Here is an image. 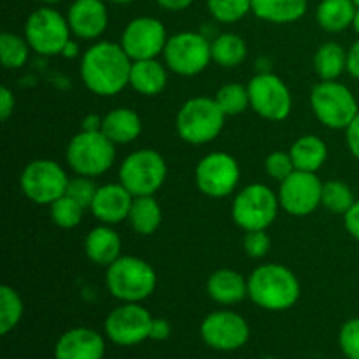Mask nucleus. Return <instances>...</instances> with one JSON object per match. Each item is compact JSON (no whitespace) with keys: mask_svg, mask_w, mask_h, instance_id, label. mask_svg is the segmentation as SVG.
Returning a JSON list of instances; mask_svg holds the SVG:
<instances>
[{"mask_svg":"<svg viewBox=\"0 0 359 359\" xmlns=\"http://www.w3.org/2000/svg\"><path fill=\"white\" fill-rule=\"evenodd\" d=\"M132 63L121 44L100 41L88 48L81 58V79L91 93L112 97L130 84Z\"/></svg>","mask_w":359,"mask_h":359,"instance_id":"f257e3e1","label":"nucleus"},{"mask_svg":"<svg viewBox=\"0 0 359 359\" xmlns=\"http://www.w3.org/2000/svg\"><path fill=\"white\" fill-rule=\"evenodd\" d=\"M248 287L252 304L270 312L287 311L300 298L298 277L287 266L277 263L258 266L249 276Z\"/></svg>","mask_w":359,"mask_h":359,"instance_id":"f03ea898","label":"nucleus"},{"mask_svg":"<svg viewBox=\"0 0 359 359\" xmlns=\"http://www.w3.org/2000/svg\"><path fill=\"white\" fill-rule=\"evenodd\" d=\"M156 284L153 266L137 256H119L105 272L107 291L123 304H140L154 293Z\"/></svg>","mask_w":359,"mask_h":359,"instance_id":"7ed1b4c3","label":"nucleus"},{"mask_svg":"<svg viewBox=\"0 0 359 359\" xmlns=\"http://www.w3.org/2000/svg\"><path fill=\"white\" fill-rule=\"evenodd\" d=\"M224 114L217 102L209 97L189 98L175 116V130L184 142L193 146L212 142L224 128Z\"/></svg>","mask_w":359,"mask_h":359,"instance_id":"20e7f679","label":"nucleus"},{"mask_svg":"<svg viewBox=\"0 0 359 359\" xmlns=\"http://www.w3.org/2000/svg\"><path fill=\"white\" fill-rule=\"evenodd\" d=\"M67 163L77 175L98 177L112 167L116 160V144L104 132H83L67 146Z\"/></svg>","mask_w":359,"mask_h":359,"instance_id":"39448f33","label":"nucleus"},{"mask_svg":"<svg viewBox=\"0 0 359 359\" xmlns=\"http://www.w3.org/2000/svg\"><path fill=\"white\" fill-rule=\"evenodd\" d=\"M311 105L319 123L332 130H346L359 112L353 91L339 81H321L312 88Z\"/></svg>","mask_w":359,"mask_h":359,"instance_id":"423d86ee","label":"nucleus"},{"mask_svg":"<svg viewBox=\"0 0 359 359\" xmlns=\"http://www.w3.org/2000/svg\"><path fill=\"white\" fill-rule=\"evenodd\" d=\"M165 158L154 149L128 154L119 167V182L133 196H153L167 181Z\"/></svg>","mask_w":359,"mask_h":359,"instance_id":"0eeeda50","label":"nucleus"},{"mask_svg":"<svg viewBox=\"0 0 359 359\" xmlns=\"http://www.w3.org/2000/svg\"><path fill=\"white\" fill-rule=\"evenodd\" d=\"M279 195L265 184H249L237 193L231 217L244 231L266 230L279 212Z\"/></svg>","mask_w":359,"mask_h":359,"instance_id":"6e6552de","label":"nucleus"},{"mask_svg":"<svg viewBox=\"0 0 359 359\" xmlns=\"http://www.w3.org/2000/svg\"><path fill=\"white\" fill-rule=\"evenodd\" d=\"M70 30L67 16H62L53 7H39L28 16L25 23V39L32 51L42 56L62 55L70 41Z\"/></svg>","mask_w":359,"mask_h":359,"instance_id":"1a4fd4ad","label":"nucleus"},{"mask_svg":"<svg viewBox=\"0 0 359 359\" xmlns=\"http://www.w3.org/2000/svg\"><path fill=\"white\" fill-rule=\"evenodd\" d=\"M163 60L168 70L179 76L191 77L203 72L212 62V46L202 34L179 32L168 37Z\"/></svg>","mask_w":359,"mask_h":359,"instance_id":"9d476101","label":"nucleus"},{"mask_svg":"<svg viewBox=\"0 0 359 359\" xmlns=\"http://www.w3.org/2000/svg\"><path fill=\"white\" fill-rule=\"evenodd\" d=\"M69 175L53 160H34L23 168L20 186L23 195L39 205H51L69 188Z\"/></svg>","mask_w":359,"mask_h":359,"instance_id":"9b49d317","label":"nucleus"},{"mask_svg":"<svg viewBox=\"0 0 359 359\" xmlns=\"http://www.w3.org/2000/svg\"><path fill=\"white\" fill-rule=\"evenodd\" d=\"M252 111L266 121H284L293 109L290 88L276 74L263 72L248 84Z\"/></svg>","mask_w":359,"mask_h":359,"instance_id":"f8f14e48","label":"nucleus"},{"mask_svg":"<svg viewBox=\"0 0 359 359\" xmlns=\"http://www.w3.org/2000/svg\"><path fill=\"white\" fill-rule=\"evenodd\" d=\"M195 181L200 191L210 198H224L231 195L241 181V167L228 153H209L198 161Z\"/></svg>","mask_w":359,"mask_h":359,"instance_id":"ddd939ff","label":"nucleus"},{"mask_svg":"<svg viewBox=\"0 0 359 359\" xmlns=\"http://www.w3.org/2000/svg\"><path fill=\"white\" fill-rule=\"evenodd\" d=\"M153 319L140 304H123L105 318V335L119 347L139 346L149 339Z\"/></svg>","mask_w":359,"mask_h":359,"instance_id":"4468645a","label":"nucleus"},{"mask_svg":"<svg viewBox=\"0 0 359 359\" xmlns=\"http://www.w3.org/2000/svg\"><path fill=\"white\" fill-rule=\"evenodd\" d=\"M203 344L214 351L231 353L248 344L251 337L248 321L233 311H216L205 316L200 325Z\"/></svg>","mask_w":359,"mask_h":359,"instance_id":"2eb2a0df","label":"nucleus"},{"mask_svg":"<svg viewBox=\"0 0 359 359\" xmlns=\"http://www.w3.org/2000/svg\"><path fill=\"white\" fill-rule=\"evenodd\" d=\"M168 35L165 25L153 16H140L130 21L121 34V48L126 55L137 60H151L163 55Z\"/></svg>","mask_w":359,"mask_h":359,"instance_id":"dca6fc26","label":"nucleus"},{"mask_svg":"<svg viewBox=\"0 0 359 359\" xmlns=\"http://www.w3.org/2000/svg\"><path fill=\"white\" fill-rule=\"evenodd\" d=\"M280 207L291 216H309L323 202V182L314 172L294 170L279 186Z\"/></svg>","mask_w":359,"mask_h":359,"instance_id":"f3484780","label":"nucleus"},{"mask_svg":"<svg viewBox=\"0 0 359 359\" xmlns=\"http://www.w3.org/2000/svg\"><path fill=\"white\" fill-rule=\"evenodd\" d=\"M67 21L81 41H95L105 32L109 23L107 7L102 0H74L67 13Z\"/></svg>","mask_w":359,"mask_h":359,"instance_id":"a211bd4d","label":"nucleus"},{"mask_svg":"<svg viewBox=\"0 0 359 359\" xmlns=\"http://www.w3.org/2000/svg\"><path fill=\"white\" fill-rule=\"evenodd\" d=\"M133 198L135 196L121 182L98 186L90 210L102 224H111L112 226V224H119L121 221L128 219Z\"/></svg>","mask_w":359,"mask_h":359,"instance_id":"6ab92c4d","label":"nucleus"},{"mask_svg":"<svg viewBox=\"0 0 359 359\" xmlns=\"http://www.w3.org/2000/svg\"><path fill=\"white\" fill-rule=\"evenodd\" d=\"M104 339L91 328L69 330L55 346L56 359H104Z\"/></svg>","mask_w":359,"mask_h":359,"instance_id":"aec40b11","label":"nucleus"},{"mask_svg":"<svg viewBox=\"0 0 359 359\" xmlns=\"http://www.w3.org/2000/svg\"><path fill=\"white\" fill-rule=\"evenodd\" d=\"M84 252L88 259L98 266H105L116 262L121 256V238L111 224H100L90 230L84 241Z\"/></svg>","mask_w":359,"mask_h":359,"instance_id":"412c9836","label":"nucleus"},{"mask_svg":"<svg viewBox=\"0 0 359 359\" xmlns=\"http://www.w3.org/2000/svg\"><path fill=\"white\" fill-rule=\"evenodd\" d=\"M207 294L219 305L241 304L249 297L248 279L231 269L216 270L207 280Z\"/></svg>","mask_w":359,"mask_h":359,"instance_id":"4be33fe9","label":"nucleus"},{"mask_svg":"<svg viewBox=\"0 0 359 359\" xmlns=\"http://www.w3.org/2000/svg\"><path fill=\"white\" fill-rule=\"evenodd\" d=\"M168 67L156 58L137 60L130 70V86L144 97H156L167 88Z\"/></svg>","mask_w":359,"mask_h":359,"instance_id":"5701e85b","label":"nucleus"},{"mask_svg":"<svg viewBox=\"0 0 359 359\" xmlns=\"http://www.w3.org/2000/svg\"><path fill=\"white\" fill-rule=\"evenodd\" d=\"M102 132L114 144H130L142 132V119L133 109L118 107L104 116Z\"/></svg>","mask_w":359,"mask_h":359,"instance_id":"b1692460","label":"nucleus"},{"mask_svg":"<svg viewBox=\"0 0 359 359\" xmlns=\"http://www.w3.org/2000/svg\"><path fill=\"white\" fill-rule=\"evenodd\" d=\"M309 0H252V13L269 23H294L307 13Z\"/></svg>","mask_w":359,"mask_h":359,"instance_id":"393cba45","label":"nucleus"},{"mask_svg":"<svg viewBox=\"0 0 359 359\" xmlns=\"http://www.w3.org/2000/svg\"><path fill=\"white\" fill-rule=\"evenodd\" d=\"M358 6L353 0H321L316 9V21L323 30L340 34L353 27Z\"/></svg>","mask_w":359,"mask_h":359,"instance_id":"a878e982","label":"nucleus"},{"mask_svg":"<svg viewBox=\"0 0 359 359\" xmlns=\"http://www.w3.org/2000/svg\"><path fill=\"white\" fill-rule=\"evenodd\" d=\"M290 154L297 170L318 172L328 158V147L325 140L316 135H302L290 147Z\"/></svg>","mask_w":359,"mask_h":359,"instance_id":"bb28decb","label":"nucleus"},{"mask_svg":"<svg viewBox=\"0 0 359 359\" xmlns=\"http://www.w3.org/2000/svg\"><path fill=\"white\" fill-rule=\"evenodd\" d=\"M161 207L153 196H135L130 209L128 221L132 230L139 235H153L161 224Z\"/></svg>","mask_w":359,"mask_h":359,"instance_id":"cd10ccee","label":"nucleus"},{"mask_svg":"<svg viewBox=\"0 0 359 359\" xmlns=\"http://www.w3.org/2000/svg\"><path fill=\"white\" fill-rule=\"evenodd\" d=\"M314 70L321 81H337L347 70V51L337 42H325L314 55Z\"/></svg>","mask_w":359,"mask_h":359,"instance_id":"c85d7f7f","label":"nucleus"},{"mask_svg":"<svg viewBox=\"0 0 359 359\" xmlns=\"http://www.w3.org/2000/svg\"><path fill=\"white\" fill-rule=\"evenodd\" d=\"M212 46V62L224 69H233L244 63L248 56V44L244 39L237 34H221L210 42Z\"/></svg>","mask_w":359,"mask_h":359,"instance_id":"c756f323","label":"nucleus"},{"mask_svg":"<svg viewBox=\"0 0 359 359\" xmlns=\"http://www.w3.org/2000/svg\"><path fill=\"white\" fill-rule=\"evenodd\" d=\"M30 49V44L25 37L11 34V32H4L0 35V60L6 69L16 70L25 67V63L28 62Z\"/></svg>","mask_w":359,"mask_h":359,"instance_id":"7c9ffc66","label":"nucleus"},{"mask_svg":"<svg viewBox=\"0 0 359 359\" xmlns=\"http://www.w3.org/2000/svg\"><path fill=\"white\" fill-rule=\"evenodd\" d=\"M23 318V300L11 286L0 287V335H7Z\"/></svg>","mask_w":359,"mask_h":359,"instance_id":"2f4dec72","label":"nucleus"},{"mask_svg":"<svg viewBox=\"0 0 359 359\" xmlns=\"http://www.w3.org/2000/svg\"><path fill=\"white\" fill-rule=\"evenodd\" d=\"M217 105L226 116L242 114L248 107H251V98H249L248 86H242L238 83L224 84L217 90L216 98Z\"/></svg>","mask_w":359,"mask_h":359,"instance_id":"473e14b6","label":"nucleus"},{"mask_svg":"<svg viewBox=\"0 0 359 359\" xmlns=\"http://www.w3.org/2000/svg\"><path fill=\"white\" fill-rule=\"evenodd\" d=\"M356 198L354 193L346 182L328 181L323 184V202L321 205L333 214H346L354 205Z\"/></svg>","mask_w":359,"mask_h":359,"instance_id":"72a5a7b5","label":"nucleus"},{"mask_svg":"<svg viewBox=\"0 0 359 359\" xmlns=\"http://www.w3.org/2000/svg\"><path fill=\"white\" fill-rule=\"evenodd\" d=\"M84 210L86 209L79 202L70 198L69 195H63L62 198H58L49 205V214H51L53 223L56 226L63 228V230L79 226L81 221H83Z\"/></svg>","mask_w":359,"mask_h":359,"instance_id":"f704fd0d","label":"nucleus"},{"mask_svg":"<svg viewBox=\"0 0 359 359\" xmlns=\"http://www.w3.org/2000/svg\"><path fill=\"white\" fill-rule=\"evenodd\" d=\"M210 16L219 23H237L252 11V0H207Z\"/></svg>","mask_w":359,"mask_h":359,"instance_id":"c9c22d12","label":"nucleus"},{"mask_svg":"<svg viewBox=\"0 0 359 359\" xmlns=\"http://www.w3.org/2000/svg\"><path fill=\"white\" fill-rule=\"evenodd\" d=\"M265 170L273 181L283 182L284 179L290 177L297 168H294L293 158H291L290 151H273L266 156L265 160Z\"/></svg>","mask_w":359,"mask_h":359,"instance_id":"e433bc0d","label":"nucleus"},{"mask_svg":"<svg viewBox=\"0 0 359 359\" xmlns=\"http://www.w3.org/2000/svg\"><path fill=\"white\" fill-rule=\"evenodd\" d=\"M339 346L347 359H359V318L344 323L339 333Z\"/></svg>","mask_w":359,"mask_h":359,"instance_id":"4c0bfd02","label":"nucleus"},{"mask_svg":"<svg viewBox=\"0 0 359 359\" xmlns=\"http://www.w3.org/2000/svg\"><path fill=\"white\" fill-rule=\"evenodd\" d=\"M97 186L91 181V177H84V175H77V177L70 179L69 188H67L65 195L79 202L84 209H90L91 202H93L95 195H97Z\"/></svg>","mask_w":359,"mask_h":359,"instance_id":"58836bf2","label":"nucleus"},{"mask_svg":"<svg viewBox=\"0 0 359 359\" xmlns=\"http://www.w3.org/2000/svg\"><path fill=\"white\" fill-rule=\"evenodd\" d=\"M244 251L252 259H259L266 256V252L270 251V237L266 235V230L245 231Z\"/></svg>","mask_w":359,"mask_h":359,"instance_id":"ea45409f","label":"nucleus"},{"mask_svg":"<svg viewBox=\"0 0 359 359\" xmlns=\"http://www.w3.org/2000/svg\"><path fill=\"white\" fill-rule=\"evenodd\" d=\"M344 226L351 237L359 241V200H356L354 205L344 214Z\"/></svg>","mask_w":359,"mask_h":359,"instance_id":"a19ab883","label":"nucleus"},{"mask_svg":"<svg viewBox=\"0 0 359 359\" xmlns=\"http://www.w3.org/2000/svg\"><path fill=\"white\" fill-rule=\"evenodd\" d=\"M346 142L353 156L359 160V112L356 118L353 119V123L346 128Z\"/></svg>","mask_w":359,"mask_h":359,"instance_id":"79ce46f5","label":"nucleus"},{"mask_svg":"<svg viewBox=\"0 0 359 359\" xmlns=\"http://www.w3.org/2000/svg\"><path fill=\"white\" fill-rule=\"evenodd\" d=\"M14 104L16 100H14L13 91L7 86L0 88V119L2 121H7L11 118V114L14 112Z\"/></svg>","mask_w":359,"mask_h":359,"instance_id":"37998d69","label":"nucleus"},{"mask_svg":"<svg viewBox=\"0 0 359 359\" xmlns=\"http://www.w3.org/2000/svg\"><path fill=\"white\" fill-rule=\"evenodd\" d=\"M168 337H170V323L163 318H154L149 339L156 340V342H163Z\"/></svg>","mask_w":359,"mask_h":359,"instance_id":"c03bdc74","label":"nucleus"},{"mask_svg":"<svg viewBox=\"0 0 359 359\" xmlns=\"http://www.w3.org/2000/svg\"><path fill=\"white\" fill-rule=\"evenodd\" d=\"M347 72L359 81V39L347 51Z\"/></svg>","mask_w":359,"mask_h":359,"instance_id":"a18cd8bd","label":"nucleus"},{"mask_svg":"<svg viewBox=\"0 0 359 359\" xmlns=\"http://www.w3.org/2000/svg\"><path fill=\"white\" fill-rule=\"evenodd\" d=\"M102 123H104L102 116L88 114L81 123V130L83 132H102Z\"/></svg>","mask_w":359,"mask_h":359,"instance_id":"49530a36","label":"nucleus"},{"mask_svg":"<svg viewBox=\"0 0 359 359\" xmlns=\"http://www.w3.org/2000/svg\"><path fill=\"white\" fill-rule=\"evenodd\" d=\"M158 6L163 7V9L172 11V13H179V11H184L191 6L195 0H156Z\"/></svg>","mask_w":359,"mask_h":359,"instance_id":"de8ad7c7","label":"nucleus"},{"mask_svg":"<svg viewBox=\"0 0 359 359\" xmlns=\"http://www.w3.org/2000/svg\"><path fill=\"white\" fill-rule=\"evenodd\" d=\"M77 53H79V48H77V44H76V42H74L72 39H70V41H69V44L65 46V49H63V53H62V55L65 56V58H76V56H77Z\"/></svg>","mask_w":359,"mask_h":359,"instance_id":"09e8293b","label":"nucleus"},{"mask_svg":"<svg viewBox=\"0 0 359 359\" xmlns=\"http://www.w3.org/2000/svg\"><path fill=\"white\" fill-rule=\"evenodd\" d=\"M353 28H354V32H356V34L359 35V7H358V11H356V16H354Z\"/></svg>","mask_w":359,"mask_h":359,"instance_id":"8fccbe9b","label":"nucleus"},{"mask_svg":"<svg viewBox=\"0 0 359 359\" xmlns=\"http://www.w3.org/2000/svg\"><path fill=\"white\" fill-rule=\"evenodd\" d=\"M112 4H130V2H135V0H111Z\"/></svg>","mask_w":359,"mask_h":359,"instance_id":"3c124183","label":"nucleus"},{"mask_svg":"<svg viewBox=\"0 0 359 359\" xmlns=\"http://www.w3.org/2000/svg\"><path fill=\"white\" fill-rule=\"evenodd\" d=\"M41 2L48 4V6H53V4H58V2H62V0H41Z\"/></svg>","mask_w":359,"mask_h":359,"instance_id":"603ef678","label":"nucleus"},{"mask_svg":"<svg viewBox=\"0 0 359 359\" xmlns=\"http://www.w3.org/2000/svg\"><path fill=\"white\" fill-rule=\"evenodd\" d=\"M353 2H354V4H356V6L359 7V0H353Z\"/></svg>","mask_w":359,"mask_h":359,"instance_id":"864d4df0","label":"nucleus"}]
</instances>
